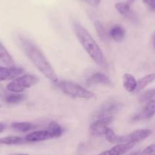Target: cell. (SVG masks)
<instances>
[{
    "mask_svg": "<svg viewBox=\"0 0 155 155\" xmlns=\"http://www.w3.org/2000/svg\"><path fill=\"white\" fill-rule=\"evenodd\" d=\"M20 41L25 55L34 66L52 83H57L59 81L57 74L42 52L28 39L21 37Z\"/></svg>",
    "mask_w": 155,
    "mask_h": 155,
    "instance_id": "1",
    "label": "cell"
},
{
    "mask_svg": "<svg viewBox=\"0 0 155 155\" xmlns=\"http://www.w3.org/2000/svg\"><path fill=\"white\" fill-rule=\"evenodd\" d=\"M74 31L80 44L94 62L101 68H107L108 66L107 59L101 47L97 44L90 33L78 23L74 24Z\"/></svg>",
    "mask_w": 155,
    "mask_h": 155,
    "instance_id": "2",
    "label": "cell"
},
{
    "mask_svg": "<svg viewBox=\"0 0 155 155\" xmlns=\"http://www.w3.org/2000/svg\"><path fill=\"white\" fill-rule=\"evenodd\" d=\"M56 84L58 88L68 96L87 100L94 98L96 96L94 92L71 81H58Z\"/></svg>",
    "mask_w": 155,
    "mask_h": 155,
    "instance_id": "3",
    "label": "cell"
},
{
    "mask_svg": "<svg viewBox=\"0 0 155 155\" xmlns=\"http://www.w3.org/2000/svg\"><path fill=\"white\" fill-rule=\"evenodd\" d=\"M39 81V78L34 74H21L8 83L6 85V89L12 93H21L26 89L37 84Z\"/></svg>",
    "mask_w": 155,
    "mask_h": 155,
    "instance_id": "4",
    "label": "cell"
},
{
    "mask_svg": "<svg viewBox=\"0 0 155 155\" xmlns=\"http://www.w3.org/2000/svg\"><path fill=\"white\" fill-rule=\"evenodd\" d=\"M114 117H102L94 120L90 126V132L91 135H104L106 130L108 128V126L113 121Z\"/></svg>",
    "mask_w": 155,
    "mask_h": 155,
    "instance_id": "5",
    "label": "cell"
},
{
    "mask_svg": "<svg viewBox=\"0 0 155 155\" xmlns=\"http://www.w3.org/2000/svg\"><path fill=\"white\" fill-rule=\"evenodd\" d=\"M120 109V104L115 101H109L102 106L94 114V120L102 117H114Z\"/></svg>",
    "mask_w": 155,
    "mask_h": 155,
    "instance_id": "6",
    "label": "cell"
},
{
    "mask_svg": "<svg viewBox=\"0 0 155 155\" xmlns=\"http://www.w3.org/2000/svg\"><path fill=\"white\" fill-rule=\"evenodd\" d=\"M151 135V131L148 129H138L127 135H123V143H132L136 144L146 139Z\"/></svg>",
    "mask_w": 155,
    "mask_h": 155,
    "instance_id": "7",
    "label": "cell"
},
{
    "mask_svg": "<svg viewBox=\"0 0 155 155\" xmlns=\"http://www.w3.org/2000/svg\"><path fill=\"white\" fill-rule=\"evenodd\" d=\"M24 69L20 67H0V81L13 80L23 74Z\"/></svg>",
    "mask_w": 155,
    "mask_h": 155,
    "instance_id": "8",
    "label": "cell"
},
{
    "mask_svg": "<svg viewBox=\"0 0 155 155\" xmlns=\"http://www.w3.org/2000/svg\"><path fill=\"white\" fill-rule=\"evenodd\" d=\"M155 115V100H150L147 101L146 105L144 108L141 110L140 113L135 115L133 117V120L135 121L138 120H149L151 117H153Z\"/></svg>",
    "mask_w": 155,
    "mask_h": 155,
    "instance_id": "9",
    "label": "cell"
},
{
    "mask_svg": "<svg viewBox=\"0 0 155 155\" xmlns=\"http://www.w3.org/2000/svg\"><path fill=\"white\" fill-rule=\"evenodd\" d=\"M135 146L132 143H123L115 145L110 149L101 152L97 155H124Z\"/></svg>",
    "mask_w": 155,
    "mask_h": 155,
    "instance_id": "10",
    "label": "cell"
},
{
    "mask_svg": "<svg viewBox=\"0 0 155 155\" xmlns=\"http://www.w3.org/2000/svg\"><path fill=\"white\" fill-rule=\"evenodd\" d=\"M115 8L120 15L128 20L135 23L138 22V16L131 9L130 5H129L127 2H117L115 5Z\"/></svg>",
    "mask_w": 155,
    "mask_h": 155,
    "instance_id": "11",
    "label": "cell"
},
{
    "mask_svg": "<svg viewBox=\"0 0 155 155\" xmlns=\"http://www.w3.org/2000/svg\"><path fill=\"white\" fill-rule=\"evenodd\" d=\"M86 84L89 87L97 84H104L107 86L113 85L110 78L102 72H95L92 74L87 79Z\"/></svg>",
    "mask_w": 155,
    "mask_h": 155,
    "instance_id": "12",
    "label": "cell"
},
{
    "mask_svg": "<svg viewBox=\"0 0 155 155\" xmlns=\"http://www.w3.org/2000/svg\"><path fill=\"white\" fill-rule=\"evenodd\" d=\"M52 135L47 130H41L35 131V132H31L28 134L25 137V139L26 142L32 143V142H38V141H46V140L52 139Z\"/></svg>",
    "mask_w": 155,
    "mask_h": 155,
    "instance_id": "13",
    "label": "cell"
},
{
    "mask_svg": "<svg viewBox=\"0 0 155 155\" xmlns=\"http://www.w3.org/2000/svg\"><path fill=\"white\" fill-rule=\"evenodd\" d=\"M126 33L124 28L120 25H115L109 31V36L116 42H121L125 39Z\"/></svg>",
    "mask_w": 155,
    "mask_h": 155,
    "instance_id": "14",
    "label": "cell"
},
{
    "mask_svg": "<svg viewBox=\"0 0 155 155\" xmlns=\"http://www.w3.org/2000/svg\"><path fill=\"white\" fill-rule=\"evenodd\" d=\"M123 84L126 91L134 93L137 87V80L132 74L125 73L123 76Z\"/></svg>",
    "mask_w": 155,
    "mask_h": 155,
    "instance_id": "15",
    "label": "cell"
},
{
    "mask_svg": "<svg viewBox=\"0 0 155 155\" xmlns=\"http://www.w3.org/2000/svg\"><path fill=\"white\" fill-rule=\"evenodd\" d=\"M0 61L8 67H13L15 65L14 59L1 42H0Z\"/></svg>",
    "mask_w": 155,
    "mask_h": 155,
    "instance_id": "16",
    "label": "cell"
},
{
    "mask_svg": "<svg viewBox=\"0 0 155 155\" xmlns=\"http://www.w3.org/2000/svg\"><path fill=\"white\" fill-rule=\"evenodd\" d=\"M155 79L154 73H150V74H146L144 77L140 78L138 81H137V87L134 93H138L139 91H142L149 84L152 82Z\"/></svg>",
    "mask_w": 155,
    "mask_h": 155,
    "instance_id": "17",
    "label": "cell"
},
{
    "mask_svg": "<svg viewBox=\"0 0 155 155\" xmlns=\"http://www.w3.org/2000/svg\"><path fill=\"white\" fill-rule=\"evenodd\" d=\"M11 126L14 130L20 132H29L37 127L35 125L29 122H15Z\"/></svg>",
    "mask_w": 155,
    "mask_h": 155,
    "instance_id": "18",
    "label": "cell"
},
{
    "mask_svg": "<svg viewBox=\"0 0 155 155\" xmlns=\"http://www.w3.org/2000/svg\"><path fill=\"white\" fill-rule=\"evenodd\" d=\"M104 135L105 136L107 141L111 143V144H118L123 143V135H116L114 131L112 130L109 127L107 129Z\"/></svg>",
    "mask_w": 155,
    "mask_h": 155,
    "instance_id": "19",
    "label": "cell"
},
{
    "mask_svg": "<svg viewBox=\"0 0 155 155\" xmlns=\"http://www.w3.org/2000/svg\"><path fill=\"white\" fill-rule=\"evenodd\" d=\"M47 130L49 131L53 138H59L64 132L63 128L56 121H51L49 123Z\"/></svg>",
    "mask_w": 155,
    "mask_h": 155,
    "instance_id": "20",
    "label": "cell"
},
{
    "mask_svg": "<svg viewBox=\"0 0 155 155\" xmlns=\"http://www.w3.org/2000/svg\"><path fill=\"white\" fill-rule=\"evenodd\" d=\"M25 143H27L25 138L20 136H7L0 138V144L16 145V144H23Z\"/></svg>",
    "mask_w": 155,
    "mask_h": 155,
    "instance_id": "21",
    "label": "cell"
},
{
    "mask_svg": "<svg viewBox=\"0 0 155 155\" xmlns=\"http://www.w3.org/2000/svg\"><path fill=\"white\" fill-rule=\"evenodd\" d=\"M26 98L25 95L21 94L20 93H12L6 94L4 97V100L7 104H16L24 101Z\"/></svg>",
    "mask_w": 155,
    "mask_h": 155,
    "instance_id": "22",
    "label": "cell"
},
{
    "mask_svg": "<svg viewBox=\"0 0 155 155\" xmlns=\"http://www.w3.org/2000/svg\"><path fill=\"white\" fill-rule=\"evenodd\" d=\"M95 28H96L97 33L98 36L101 38V40H102L104 42H107V41L110 40V36H109V32H107V31L106 30V28H104V25H102V23L98 21H97L94 24Z\"/></svg>",
    "mask_w": 155,
    "mask_h": 155,
    "instance_id": "23",
    "label": "cell"
},
{
    "mask_svg": "<svg viewBox=\"0 0 155 155\" xmlns=\"http://www.w3.org/2000/svg\"><path fill=\"white\" fill-rule=\"evenodd\" d=\"M153 98H155V88L149 89L141 94L139 98V101L140 103L147 102L150 100H153Z\"/></svg>",
    "mask_w": 155,
    "mask_h": 155,
    "instance_id": "24",
    "label": "cell"
},
{
    "mask_svg": "<svg viewBox=\"0 0 155 155\" xmlns=\"http://www.w3.org/2000/svg\"><path fill=\"white\" fill-rule=\"evenodd\" d=\"M139 155H155V142L150 144L140 152Z\"/></svg>",
    "mask_w": 155,
    "mask_h": 155,
    "instance_id": "25",
    "label": "cell"
},
{
    "mask_svg": "<svg viewBox=\"0 0 155 155\" xmlns=\"http://www.w3.org/2000/svg\"><path fill=\"white\" fill-rule=\"evenodd\" d=\"M149 9L152 12H155V0H143Z\"/></svg>",
    "mask_w": 155,
    "mask_h": 155,
    "instance_id": "26",
    "label": "cell"
},
{
    "mask_svg": "<svg viewBox=\"0 0 155 155\" xmlns=\"http://www.w3.org/2000/svg\"><path fill=\"white\" fill-rule=\"evenodd\" d=\"M5 129V126L3 123H0V133H2L4 130Z\"/></svg>",
    "mask_w": 155,
    "mask_h": 155,
    "instance_id": "27",
    "label": "cell"
},
{
    "mask_svg": "<svg viewBox=\"0 0 155 155\" xmlns=\"http://www.w3.org/2000/svg\"><path fill=\"white\" fill-rule=\"evenodd\" d=\"M10 155H29L28 153H12Z\"/></svg>",
    "mask_w": 155,
    "mask_h": 155,
    "instance_id": "28",
    "label": "cell"
},
{
    "mask_svg": "<svg viewBox=\"0 0 155 155\" xmlns=\"http://www.w3.org/2000/svg\"><path fill=\"white\" fill-rule=\"evenodd\" d=\"M101 2V0H94V2L96 5H98V4H99Z\"/></svg>",
    "mask_w": 155,
    "mask_h": 155,
    "instance_id": "29",
    "label": "cell"
},
{
    "mask_svg": "<svg viewBox=\"0 0 155 155\" xmlns=\"http://www.w3.org/2000/svg\"><path fill=\"white\" fill-rule=\"evenodd\" d=\"M134 1H135V0H128V2H127V3L129 4V5H131V4H132V2H134Z\"/></svg>",
    "mask_w": 155,
    "mask_h": 155,
    "instance_id": "30",
    "label": "cell"
},
{
    "mask_svg": "<svg viewBox=\"0 0 155 155\" xmlns=\"http://www.w3.org/2000/svg\"><path fill=\"white\" fill-rule=\"evenodd\" d=\"M140 154V152H135V153H132L131 155H139Z\"/></svg>",
    "mask_w": 155,
    "mask_h": 155,
    "instance_id": "31",
    "label": "cell"
},
{
    "mask_svg": "<svg viewBox=\"0 0 155 155\" xmlns=\"http://www.w3.org/2000/svg\"><path fill=\"white\" fill-rule=\"evenodd\" d=\"M153 47H155V40H153Z\"/></svg>",
    "mask_w": 155,
    "mask_h": 155,
    "instance_id": "32",
    "label": "cell"
},
{
    "mask_svg": "<svg viewBox=\"0 0 155 155\" xmlns=\"http://www.w3.org/2000/svg\"><path fill=\"white\" fill-rule=\"evenodd\" d=\"M153 40H155V34H154V36H153Z\"/></svg>",
    "mask_w": 155,
    "mask_h": 155,
    "instance_id": "33",
    "label": "cell"
},
{
    "mask_svg": "<svg viewBox=\"0 0 155 155\" xmlns=\"http://www.w3.org/2000/svg\"><path fill=\"white\" fill-rule=\"evenodd\" d=\"M0 108H1V104H0Z\"/></svg>",
    "mask_w": 155,
    "mask_h": 155,
    "instance_id": "34",
    "label": "cell"
},
{
    "mask_svg": "<svg viewBox=\"0 0 155 155\" xmlns=\"http://www.w3.org/2000/svg\"><path fill=\"white\" fill-rule=\"evenodd\" d=\"M86 1H87V0H86Z\"/></svg>",
    "mask_w": 155,
    "mask_h": 155,
    "instance_id": "35",
    "label": "cell"
}]
</instances>
